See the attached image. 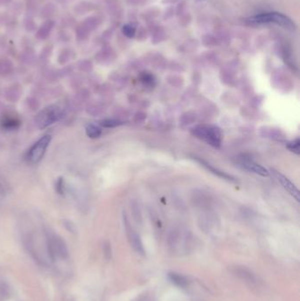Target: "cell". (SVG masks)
<instances>
[{
	"mask_svg": "<svg viewBox=\"0 0 300 301\" xmlns=\"http://www.w3.org/2000/svg\"><path fill=\"white\" fill-rule=\"evenodd\" d=\"M122 124L120 121L116 119H106L103 120L102 122L100 123V125L105 128H114L118 127L119 125H121Z\"/></svg>",
	"mask_w": 300,
	"mask_h": 301,
	"instance_id": "17",
	"label": "cell"
},
{
	"mask_svg": "<svg viewBox=\"0 0 300 301\" xmlns=\"http://www.w3.org/2000/svg\"><path fill=\"white\" fill-rule=\"evenodd\" d=\"M122 33H124L125 37H128V38H133L135 37L136 26L134 24H127V25L124 26Z\"/></svg>",
	"mask_w": 300,
	"mask_h": 301,
	"instance_id": "16",
	"label": "cell"
},
{
	"mask_svg": "<svg viewBox=\"0 0 300 301\" xmlns=\"http://www.w3.org/2000/svg\"><path fill=\"white\" fill-rule=\"evenodd\" d=\"M86 132L89 138H97L102 135V129L98 127L96 124H88L86 128Z\"/></svg>",
	"mask_w": 300,
	"mask_h": 301,
	"instance_id": "13",
	"label": "cell"
},
{
	"mask_svg": "<svg viewBox=\"0 0 300 301\" xmlns=\"http://www.w3.org/2000/svg\"><path fill=\"white\" fill-rule=\"evenodd\" d=\"M240 164L246 170L252 172L254 174H259L262 176H268V174H270L268 171L265 167L260 166V164L256 163V161H254L252 160L248 159V158H242Z\"/></svg>",
	"mask_w": 300,
	"mask_h": 301,
	"instance_id": "8",
	"label": "cell"
},
{
	"mask_svg": "<svg viewBox=\"0 0 300 301\" xmlns=\"http://www.w3.org/2000/svg\"><path fill=\"white\" fill-rule=\"evenodd\" d=\"M9 293H10V288L8 287V283L3 280L0 279V301L6 300Z\"/></svg>",
	"mask_w": 300,
	"mask_h": 301,
	"instance_id": "15",
	"label": "cell"
},
{
	"mask_svg": "<svg viewBox=\"0 0 300 301\" xmlns=\"http://www.w3.org/2000/svg\"><path fill=\"white\" fill-rule=\"evenodd\" d=\"M46 245L48 256L52 258L53 261L64 260L68 256V250L64 241L55 233L47 232Z\"/></svg>",
	"mask_w": 300,
	"mask_h": 301,
	"instance_id": "4",
	"label": "cell"
},
{
	"mask_svg": "<svg viewBox=\"0 0 300 301\" xmlns=\"http://www.w3.org/2000/svg\"><path fill=\"white\" fill-rule=\"evenodd\" d=\"M4 189L3 185H2V183L0 182V195H4Z\"/></svg>",
	"mask_w": 300,
	"mask_h": 301,
	"instance_id": "20",
	"label": "cell"
},
{
	"mask_svg": "<svg viewBox=\"0 0 300 301\" xmlns=\"http://www.w3.org/2000/svg\"><path fill=\"white\" fill-rule=\"evenodd\" d=\"M169 279L172 281V283H176L177 286L185 287L188 286V280L187 279L186 276L180 275L179 273L171 272L168 274Z\"/></svg>",
	"mask_w": 300,
	"mask_h": 301,
	"instance_id": "12",
	"label": "cell"
},
{
	"mask_svg": "<svg viewBox=\"0 0 300 301\" xmlns=\"http://www.w3.org/2000/svg\"><path fill=\"white\" fill-rule=\"evenodd\" d=\"M124 226L126 233H127V237H128V242L130 244L132 248L138 254L144 255V245L142 243L141 238L138 234V232H136L135 230L132 228V225L130 224V222H128L126 217L124 218Z\"/></svg>",
	"mask_w": 300,
	"mask_h": 301,
	"instance_id": "7",
	"label": "cell"
},
{
	"mask_svg": "<svg viewBox=\"0 0 300 301\" xmlns=\"http://www.w3.org/2000/svg\"><path fill=\"white\" fill-rule=\"evenodd\" d=\"M234 273L238 276V278H240L242 281L248 283L250 285H256L258 283L256 276L248 268L240 267V266L235 267Z\"/></svg>",
	"mask_w": 300,
	"mask_h": 301,
	"instance_id": "10",
	"label": "cell"
},
{
	"mask_svg": "<svg viewBox=\"0 0 300 301\" xmlns=\"http://www.w3.org/2000/svg\"><path fill=\"white\" fill-rule=\"evenodd\" d=\"M274 176L278 178V180L280 182V183L282 184V187L288 191V193H290L298 202H300V191H298V189L296 186L294 185L288 178L284 176V175H282V174H280L278 171H274Z\"/></svg>",
	"mask_w": 300,
	"mask_h": 301,
	"instance_id": "9",
	"label": "cell"
},
{
	"mask_svg": "<svg viewBox=\"0 0 300 301\" xmlns=\"http://www.w3.org/2000/svg\"><path fill=\"white\" fill-rule=\"evenodd\" d=\"M264 131H265V133L262 134V136L266 137V138H273V139H276V140H282L284 137L282 132L279 130L270 129V130H264Z\"/></svg>",
	"mask_w": 300,
	"mask_h": 301,
	"instance_id": "14",
	"label": "cell"
},
{
	"mask_svg": "<svg viewBox=\"0 0 300 301\" xmlns=\"http://www.w3.org/2000/svg\"><path fill=\"white\" fill-rule=\"evenodd\" d=\"M191 133L213 147H220L222 134L220 128L212 124H200L191 129Z\"/></svg>",
	"mask_w": 300,
	"mask_h": 301,
	"instance_id": "3",
	"label": "cell"
},
{
	"mask_svg": "<svg viewBox=\"0 0 300 301\" xmlns=\"http://www.w3.org/2000/svg\"><path fill=\"white\" fill-rule=\"evenodd\" d=\"M194 159H196V160L201 164L202 166L204 167L206 169L210 171L212 174H216V176L222 178L224 180H226L228 182H236L235 178L232 177L230 174H226V173H224L223 171L220 170V169H218V168H215V167H212L210 164L206 162V161H204V160L199 159V158H194Z\"/></svg>",
	"mask_w": 300,
	"mask_h": 301,
	"instance_id": "11",
	"label": "cell"
},
{
	"mask_svg": "<svg viewBox=\"0 0 300 301\" xmlns=\"http://www.w3.org/2000/svg\"><path fill=\"white\" fill-rule=\"evenodd\" d=\"M141 80L142 82L146 84V85H152L154 83V78L152 75H150L149 73H144L142 77H141Z\"/></svg>",
	"mask_w": 300,
	"mask_h": 301,
	"instance_id": "19",
	"label": "cell"
},
{
	"mask_svg": "<svg viewBox=\"0 0 300 301\" xmlns=\"http://www.w3.org/2000/svg\"><path fill=\"white\" fill-rule=\"evenodd\" d=\"M251 25H260V24H266V23H274L276 25L282 27L284 29L294 31L296 29V26L294 22L287 17L286 15H282L280 13H266L262 15L254 16L246 20Z\"/></svg>",
	"mask_w": 300,
	"mask_h": 301,
	"instance_id": "2",
	"label": "cell"
},
{
	"mask_svg": "<svg viewBox=\"0 0 300 301\" xmlns=\"http://www.w3.org/2000/svg\"><path fill=\"white\" fill-rule=\"evenodd\" d=\"M287 147L289 149L290 151H292L293 153H296V154H300V141L298 138H296V140L288 143Z\"/></svg>",
	"mask_w": 300,
	"mask_h": 301,
	"instance_id": "18",
	"label": "cell"
},
{
	"mask_svg": "<svg viewBox=\"0 0 300 301\" xmlns=\"http://www.w3.org/2000/svg\"><path fill=\"white\" fill-rule=\"evenodd\" d=\"M50 141H52L50 136L46 135L34 144L28 153V159L32 163H39L40 160H42Z\"/></svg>",
	"mask_w": 300,
	"mask_h": 301,
	"instance_id": "6",
	"label": "cell"
},
{
	"mask_svg": "<svg viewBox=\"0 0 300 301\" xmlns=\"http://www.w3.org/2000/svg\"><path fill=\"white\" fill-rule=\"evenodd\" d=\"M168 245L172 253L177 255L190 254L194 248V239L190 233L182 229L172 231L169 236Z\"/></svg>",
	"mask_w": 300,
	"mask_h": 301,
	"instance_id": "1",
	"label": "cell"
},
{
	"mask_svg": "<svg viewBox=\"0 0 300 301\" xmlns=\"http://www.w3.org/2000/svg\"><path fill=\"white\" fill-rule=\"evenodd\" d=\"M62 116V109H60L58 106H48L37 115L36 117V124L40 129H44L58 121Z\"/></svg>",
	"mask_w": 300,
	"mask_h": 301,
	"instance_id": "5",
	"label": "cell"
}]
</instances>
